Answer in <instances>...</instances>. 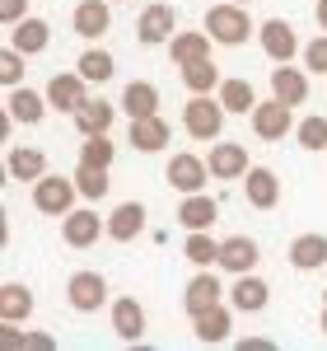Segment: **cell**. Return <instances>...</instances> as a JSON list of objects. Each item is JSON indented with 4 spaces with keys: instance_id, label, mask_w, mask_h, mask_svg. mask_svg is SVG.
<instances>
[{
    "instance_id": "obj_1",
    "label": "cell",
    "mask_w": 327,
    "mask_h": 351,
    "mask_svg": "<svg viewBox=\"0 0 327 351\" xmlns=\"http://www.w3.org/2000/svg\"><path fill=\"white\" fill-rule=\"evenodd\" d=\"M252 19H248V5L239 0H224V5H211L206 10V33L215 38L220 47H244L248 38H252Z\"/></svg>"
},
{
    "instance_id": "obj_2",
    "label": "cell",
    "mask_w": 327,
    "mask_h": 351,
    "mask_svg": "<svg viewBox=\"0 0 327 351\" xmlns=\"http://www.w3.org/2000/svg\"><path fill=\"white\" fill-rule=\"evenodd\" d=\"M229 108L220 104V94H192V104L183 108V127L192 141H220Z\"/></svg>"
},
{
    "instance_id": "obj_3",
    "label": "cell",
    "mask_w": 327,
    "mask_h": 351,
    "mask_svg": "<svg viewBox=\"0 0 327 351\" xmlns=\"http://www.w3.org/2000/svg\"><path fill=\"white\" fill-rule=\"evenodd\" d=\"M75 173L66 178V173H42L38 183H33V206L42 211V216H66V211H75Z\"/></svg>"
},
{
    "instance_id": "obj_4",
    "label": "cell",
    "mask_w": 327,
    "mask_h": 351,
    "mask_svg": "<svg viewBox=\"0 0 327 351\" xmlns=\"http://www.w3.org/2000/svg\"><path fill=\"white\" fill-rule=\"evenodd\" d=\"M103 234H108V225L94 216V202H89V206H75V211H66V216H61V239L70 243V248H94Z\"/></svg>"
},
{
    "instance_id": "obj_5",
    "label": "cell",
    "mask_w": 327,
    "mask_h": 351,
    "mask_svg": "<svg viewBox=\"0 0 327 351\" xmlns=\"http://www.w3.org/2000/svg\"><path fill=\"white\" fill-rule=\"evenodd\" d=\"M257 43H262V52L272 56L276 66L280 61H295L300 56V38H295V24L290 19H267V24H257Z\"/></svg>"
},
{
    "instance_id": "obj_6",
    "label": "cell",
    "mask_w": 327,
    "mask_h": 351,
    "mask_svg": "<svg viewBox=\"0 0 327 351\" xmlns=\"http://www.w3.org/2000/svg\"><path fill=\"white\" fill-rule=\"evenodd\" d=\"M66 300H70L75 314H94V309L108 304V281H103L99 271H75V276L66 281Z\"/></svg>"
},
{
    "instance_id": "obj_7",
    "label": "cell",
    "mask_w": 327,
    "mask_h": 351,
    "mask_svg": "<svg viewBox=\"0 0 327 351\" xmlns=\"http://www.w3.org/2000/svg\"><path fill=\"white\" fill-rule=\"evenodd\" d=\"M290 104H280V99H267V104H257V108L248 112L252 117V132H257V141H280V136H290L295 132V117H290Z\"/></svg>"
},
{
    "instance_id": "obj_8",
    "label": "cell",
    "mask_w": 327,
    "mask_h": 351,
    "mask_svg": "<svg viewBox=\"0 0 327 351\" xmlns=\"http://www.w3.org/2000/svg\"><path fill=\"white\" fill-rule=\"evenodd\" d=\"M178 33V14H173V5H145L136 19V38L145 43V47H164L168 38Z\"/></svg>"
},
{
    "instance_id": "obj_9",
    "label": "cell",
    "mask_w": 327,
    "mask_h": 351,
    "mask_svg": "<svg viewBox=\"0 0 327 351\" xmlns=\"http://www.w3.org/2000/svg\"><path fill=\"white\" fill-rule=\"evenodd\" d=\"M164 178H168V188H178L183 197H187V192H206L211 164L201 160V155H187V150H183V155L168 160V173H164Z\"/></svg>"
},
{
    "instance_id": "obj_10",
    "label": "cell",
    "mask_w": 327,
    "mask_h": 351,
    "mask_svg": "<svg viewBox=\"0 0 327 351\" xmlns=\"http://www.w3.org/2000/svg\"><path fill=\"white\" fill-rule=\"evenodd\" d=\"M206 164H211V178H224V183L244 178L248 169H252V160H248V150L239 141H215L211 155H206Z\"/></svg>"
},
{
    "instance_id": "obj_11",
    "label": "cell",
    "mask_w": 327,
    "mask_h": 351,
    "mask_svg": "<svg viewBox=\"0 0 327 351\" xmlns=\"http://www.w3.org/2000/svg\"><path fill=\"white\" fill-rule=\"evenodd\" d=\"M127 141H131V150H140V155H159L164 145L173 141V127L164 122L159 112H155V117H131Z\"/></svg>"
},
{
    "instance_id": "obj_12",
    "label": "cell",
    "mask_w": 327,
    "mask_h": 351,
    "mask_svg": "<svg viewBox=\"0 0 327 351\" xmlns=\"http://www.w3.org/2000/svg\"><path fill=\"white\" fill-rule=\"evenodd\" d=\"M220 295H224L220 276H215L211 267H196V276H192L187 291H183V309H187L192 319H196V314H206L211 304H220Z\"/></svg>"
},
{
    "instance_id": "obj_13",
    "label": "cell",
    "mask_w": 327,
    "mask_h": 351,
    "mask_svg": "<svg viewBox=\"0 0 327 351\" xmlns=\"http://www.w3.org/2000/svg\"><path fill=\"white\" fill-rule=\"evenodd\" d=\"M70 24H75L80 38L99 43V38L112 28V0H80V5H75V14H70Z\"/></svg>"
},
{
    "instance_id": "obj_14",
    "label": "cell",
    "mask_w": 327,
    "mask_h": 351,
    "mask_svg": "<svg viewBox=\"0 0 327 351\" xmlns=\"http://www.w3.org/2000/svg\"><path fill=\"white\" fill-rule=\"evenodd\" d=\"M267 300H272V286H267L262 276H252V271L234 276V286H229V304H234L239 314H262Z\"/></svg>"
},
{
    "instance_id": "obj_15",
    "label": "cell",
    "mask_w": 327,
    "mask_h": 351,
    "mask_svg": "<svg viewBox=\"0 0 327 351\" xmlns=\"http://www.w3.org/2000/svg\"><path fill=\"white\" fill-rule=\"evenodd\" d=\"M89 99V80H84L80 71H70V75H52L47 80V104L56 112H75Z\"/></svg>"
},
{
    "instance_id": "obj_16",
    "label": "cell",
    "mask_w": 327,
    "mask_h": 351,
    "mask_svg": "<svg viewBox=\"0 0 327 351\" xmlns=\"http://www.w3.org/2000/svg\"><path fill=\"white\" fill-rule=\"evenodd\" d=\"M257 239H248V234H229V239H220V267L229 271V276H244V271L257 267Z\"/></svg>"
},
{
    "instance_id": "obj_17",
    "label": "cell",
    "mask_w": 327,
    "mask_h": 351,
    "mask_svg": "<svg viewBox=\"0 0 327 351\" xmlns=\"http://www.w3.org/2000/svg\"><path fill=\"white\" fill-rule=\"evenodd\" d=\"M272 94L280 99V104H290V108H300V104H309V75H304L300 66H290V61H280L272 71Z\"/></svg>"
},
{
    "instance_id": "obj_18",
    "label": "cell",
    "mask_w": 327,
    "mask_h": 351,
    "mask_svg": "<svg viewBox=\"0 0 327 351\" xmlns=\"http://www.w3.org/2000/svg\"><path fill=\"white\" fill-rule=\"evenodd\" d=\"M244 197L252 211H272L276 202H280V178H276L272 169H248L244 173Z\"/></svg>"
},
{
    "instance_id": "obj_19",
    "label": "cell",
    "mask_w": 327,
    "mask_h": 351,
    "mask_svg": "<svg viewBox=\"0 0 327 351\" xmlns=\"http://www.w3.org/2000/svg\"><path fill=\"white\" fill-rule=\"evenodd\" d=\"M33 319V291L24 281H5L0 286V324L14 328V324H28Z\"/></svg>"
},
{
    "instance_id": "obj_20",
    "label": "cell",
    "mask_w": 327,
    "mask_h": 351,
    "mask_svg": "<svg viewBox=\"0 0 327 351\" xmlns=\"http://www.w3.org/2000/svg\"><path fill=\"white\" fill-rule=\"evenodd\" d=\"M234 304L224 309V304H211L206 314H196L192 324H196V342H206V347H220V342H229V328H234Z\"/></svg>"
},
{
    "instance_id": "obj_21",
    "label": "cell",
    "mask_w": 327,
    "mask_h": 351,
    "mask_svg": "<svg viewBox=\"0 0 327 351\" xmlns=\"http://www.w3.org/2000/svg\"><path fill=\"white\" fill-rule=\"evenodd\" d=\"M145 234V202H122L108 216V239L112 243H131Z\"/></svg>"
},
{
    "instance_id": "obj_22",
    "label": "cell",
    "mask_w": 327,
    "mask_h": 351,
    "mask_svg": "<svg viewBox=\"0 0 327 351\" xmlns=\"http://www.w3.org/2000/svg\"><path fill=\"white\" fill-rule=\"evenodd\" d=\"M112 332L122 337V342H140L145 337V304L131 295L112 300Z\"/></svg>"
},
{
    "instance_id": "obj_23",
    "label": "cell",
    "mask_w": 327,
    "mask_h": 351,
    "mask_svg": "<svg viewBox=\"0 0 327 351\" xmlns=\"http://www.w3.org/2000/svg\"><path fill=\"white\" fill-rule=\"evenodd\" d=\"M5 108L14 112V122H19V127H38V122L47 117L52 104H47V94H33V89H24V84H14V89H10V99H5Z\"/></svg>"
},
{
    "instance_id": "obj_24",
    "label": "cell",
    "mask_w": 327,
    "mask_h": 351,
    "mask_svg": "<svg viewBox=\"0 0 327 351\" xmlns=\"http://www.w3.org/2000/svg\"><path fill=\"white\" fill-rule=\"evenodd\" d=\"M178 220H183V230H211V225L220 220L215 197H206V192H187V197L178 202Z\"/></svg>"
},
{
    "instance_id": "obj_25",
    "label": "cell",
    "mask_w": 327,
    "mask_h": 351,
    "mask_svg": "<svg viewBox=\"0 0 327 351\" xmlns=\"http://www.w3.org/2000/svg\"><path fill=\"white\" fill-rule=\"evenodd\" d=\"M211 43H215V38H211L206 28H201V33L187 28V33H173V38H168V56H173V66H187V61L211 56Z\"/></svg>"
},
{
    "instance_id": "obj_26",
    "label": "cell",
    "mask_w": 327,
    "mask_h": 351,
    "mask_svg": "<svg viewBox=\"0 0 327 351\" xmlns=\"http://www.w3.org/2000/svg\"><path fill=\"white\" fill-rule=\"evenodd\" d=\"M5 173H10V178H19V183H38V178L47 173V155H42V150H33V145H19V150H10V155H5Z\"/></svg>"
},
{
    "instance_id": "obj_27",
    "label": "cell",
    "mask_w": 327,
    "mask_h": 351,
    "mask_svg": "<svg viewBox=\"0 0 327 351\" xmlns=\"http://www.w3.org/2000/svg\"><path fill=\"white\" fill-rule=\"evenodd\" d=\"M112 117H117V108H112V104H103V99H84L80 108L70 112V122H75V132H80V136H99V132H108Z\"/></svg>"
},
{
    "instance_id": "obj_28",
    "label": "cell",
    "mask_w": 327,
    "mask_h": 351,
    "mask_svg": "<svg viewBox=\"0 0 327 351\" xmlns=\"http://www.w3.org/2000/svg\"><path fill=\"white\" fill-rule=\"evenodd\" d=\"M290 267L295 271L327 267V234H300V239L290 243Z\"/></svg>"
},
{
    "instance_id": "obj_29",
    "label": "cell",
    "mask_w": 327,
    "mask_h": 351,
    "mask_svg": "<svg viewBox=\"0 0 327 351\" xmlns=\"http://www.w3.org/2000/svg\"><path fill=\"white\" fill-rule=\"evenodd\" d=\"M122 112L127 117H155L159 112V89L150 80H131L122 89Z\"/></svg>"
},
{
    "instance_id": "obj_30",
    "label": "cell",
    "mask_w": 327,
    "mask_h": 351,
    "mask_svg": "<svg viewBox=\"0 0 327 351\" xmlns=\"http://www.w3.org/2000/svg\"><path fill=\"white\" fill-rule=\"evenodd\" d=\"M183 71V84H187V94H220V66L211 56H201V61H187V66H178Z\"/></svg>"
},
{
    "instance_id": "obj_31",
    "label": "cell",
    "mask_w": 327,
    "mask_h": 351,
    "mask_svg": "<svg viewBox=\"0 0 327 351\" xmlns=\"http://www.w3.org/2000/svg\"><path fill=\"white\" fill-rule=\"evenodd\" d=\"M10 43L19 47L24 56H38L47 52V43H52V28L42 24V19H19V24L10 28Z\"/></svg>"
},
{
    "instance_id": "obj_32",
    "label": "cell",
    "mask_w": 327,
    "mask_h": 351,
    "mask_svg": "<svg viewBox=\"0 0 327 351\" xmlns=\"http://www.w3.org/2000/svg\"><path fill=\"white\" fill-rule=\"evenodd\" d=\"M183 258L192 267H220V239H211V230H187Z\"/></svg>"
},
{
    "instance_id": "obj_33",
    "label": "cell",
    "mask_w": 327,
    "mask_h": 351,
    "mask_svg": "<svg viewBox=\"0 0 327 351\" xmlns=\"http://www.w3.org/2000/svg\"><path fill=\"white\" fill-rule=\"evenodd\" d=\"M75 188H80L84 202H103L112 188V178H108V169H99V164H80L75 169Z\"/></svg>"
},
{
    "instance_id": "obj_34",
    "label": "cell",
    "mask_w": 327,
    "mask_h": 351,
    "mask_svg": "<svg viewBox=\"0 0 327 351\" xmlns=\"http://www.w3.org/2000/svg\"><path fill=\"white\" fill-rule=\"evenodd\" d=\"M75 66H80V75H84L89 84H108V80H112V71H117L112 52H103V47H89V52H84Z\"/></svg>"
},
{
    "instance_id": "obj_35",
    "label": "cell",
    "mask_w": 327,
    "mask_h": 351,
    "mask_svg": "<svg viewBox=\"0 0 327 351\" xmlns=\"http://www.w3.org/2000/svg\"><path fill=\"white\" fill-rule=\"evenodd\" d=\"M220 104L244 117V112L257 108V94H252V84H248V80H224V84H220Z\"/></svg>"
},
{
    "instance_id": "obj_36",
    "label": "cell",
    "mask_w": 327,
    "mask_h": 351,
    "mask_svg": "<svg viewBox=\"0 0 327 351\" xmlns=\"http://www.w3.org/2000/svg\"><path fill=\"white\" fill-rule=\"evenodd\" d=\"M112 141H108V132H99V136H84L80 141V164H99V169H112Z\"/></svg>"
},
{
    "instance_id": "obj_37",
    "label": "cell",
    "mask_w": 327,
    "mask_h": 351,
    "mask_svg": "<svg viewBox=\"0 0 327 351\" xmlns=\"http://www.w3.org/2000/svg\"><path fill=\"white\" fill-rule=\"evenodd\" d=\"M0 84L5 89H14V84H24V52L10 43L5 52H0Z\"/></svg>"
},
{
    "instance_id": "obj_38",
    "label": "cell",
    "mask_w": 327,
    "mask_h": 351,
    "mask_svg": "<svg viewBox=\"0 0 327 351\" xmlns=\"http://www.w3.org/2000/svg\"><path fill=\"white\" fill-rule=\"evenodd\" d=\"M295 136H300L304 150H327V117H304Z\"/></svg>"
},
{
    "instance_id": "obj_39",
    "label": "cell",
    "mask_w": 327,
    "mask_h": 351,
    "mask_svg": "<svg viewBox=\"0 0 327 351\" xmlns=\"http://www.w3.org/2000/svg\"><path fill=\"white\" fill-rule=\"evenodd\" d=\"M304 66H309L313 75H327V33H318V38L304 47Z\"/></svg>"
},
{
    "instance_id": "obj_40",
    "label": "cell",
    "mask_w": 327,
    "mask_h": 351,
    "mask_svg": "<svg viewBox=\"0 0 327 351\" xmlns=\"http://www.w3.org/2000/svg\"><path fill=\"white\" fill-rule=\"evenodd\" d=\"M19 19H28V0H0V24L14 28Z\"/></svg>"
},
{
    "instance_id": "obj_41",
    "label": "cell",
    "mask_w": 327,
    "mask_h": 351,
    "mask_svg": "<svg viewBox=\"0 0 327 351\" xmlns=\"http://www.w3.org/2000/svg\"><path fill=\"white\" fill-rule=\"evenodd\" d=\"M244 351H272L267 337H244Z\"/></svg>"
},
{
    "instance_id": "obj_42",
    "label": "cell",
    "mask_w": 327,
    "mask_h": 351,
    "mask_svg": "<svg viewBox=\"0 0 327 351\" xmlns=\"http://www.w3.org/2000/svg\"><path fill=\"white\" fill-rule=\"evenodd\" d=\"M318 28L327 33V0H318Z\"/></svg>"
},
{
    "instance_id": "obj_43",
    "label": "cell",
    "mask_w": 327,
    "mask_h": 351,
    "mask_svg": "<svg viewBox=\"0 0 327 351\" xmlns=\"http://www.w3.org/2000/svg\"><path fill=\"white\" fill-rule=\"evenodd\" d=\"M318 324H323V332H327V304H323V319H318Z\"/></svg>"
},
{
    "instance_id": "obj_44",
    "label": "cell",
    "mask_w": 327,
    "mask_h": 351,
    "mask_svg": "<svg viewBox=\"0 0 327 351\" xmlns=\"http://www.w3.org/2000/svg\"><path fill=\"white\" fill-rule=\"evenodd\" d=\"M239 5H252V0H239Z\"/></svg>"
},
{
    "instance_id": "obj_45",
    "label": "cell",
    "mask_w": 327,
    "mask_h": 351,
    "mask_svg": "<svg viewBox=\"0 0 327 351\" xmlns=\"http://www.w3.org/2000/svg\"><path fill=\"white\" fill-rule=\"evenodd\" d=\"M323 304H327V291H323Z\"/></svg>"
},
{
    "instance_id": "obj_46",
    "label": "cell",
    "mask_w": 327,
    "mask_h": 351,
    "mask_svg": "<svg viewBox=\"0 0 327 351\" xmlns=\"http://www.w3.org/2000/svg\"><path fill=\"white\" fill-rule=\"evenodd\" d=\"M112 5H117V0H112Z\"/></svg>"
}]
</instances>
